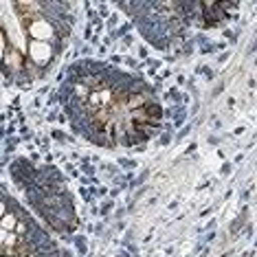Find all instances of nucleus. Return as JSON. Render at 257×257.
<instances>
[{"label": "nucleus", "instance_id": "5", "mask_svg": "<svg viewBox=\"0 0 257 257\" xmlns=\"http://www.w3.org/2000/svg\"><path fill=\"white\" fill-rule=\"evenodd\" d=\"M0 257H71L16 196L3 187Z\"/></svg>", "mask_w": 257, "mask_h": 257}, {"label": "nucleus", "instance_id": "3", "mask_svg": "<svg viewBox=\"0 0 257 257\" xmlns=\"http://www.w3.org/2000/svg\"><path fill=\"white\" fill-rule=\"evenodd\" d=\"M137 25L139 33L159 51H174L183 44L189 29H218L226 25L235 11L237 3H156V0H137V3H116Z\"/></svg>", "mask_w": 257, "mask_h": 257}, {"label": "nucleus", "instance_id": "4", "mask_svg": "<svg viewBox=\"0 0 257 257\" xmlns=\"http://www.w3.org/2000/svg\"><path fill=\"white\" fill-rule=\"evenodd\" d=\"M9 174L14 185L22 191L29 209L42 218L53 233L66 237L79 229L71 187L57 167L31 161L29 156H18L11 161Z\"/></svg>", "mask_w": 257, "mask_h": 257}, {"label": "nucleus", "instance_id": "1", "mask_svg": "<svg viewBox=\"0 0 257 257\" xmlns=\"http://www.w3.org/2000/svg\"><path fill=\"white\" fill-rule=\"evenodd\" d=\"M57 99L71 130L101 150L141 148L163 125V103L154 86L101 60L73 62Z\"/></svg>", "mask_w": 257, "mask_h": 257}, {"label": "nucleus", "instance_id": "2", "mask_svg": "<svg viewBox=\"0 0 257 257\" xmlns=\"http://www.w3.org/2000/svg\"><path fill=\"white\" fill-rule=\"evenodd\" d=\"M75 29V5L64 0H3L0 51L7 84L29 88L60 64Z\"/></svg>", "mask_w": 257, "mask_h": 257}]
</instances>
